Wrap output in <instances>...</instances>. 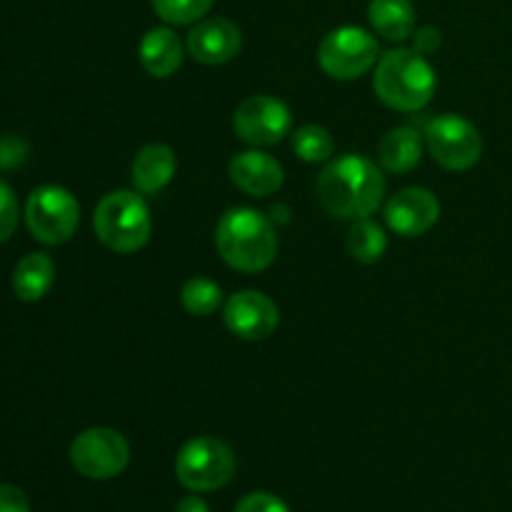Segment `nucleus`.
<instances>
[{"label": "nucleus", "mask_w": 512, "mask_h": 512, "mask_svg": "<svg viewBox=\"0 0 512 512\" xmlns=\"http://www.w3.org/2000/svg\"><path fill=\"white\" fill-rule=\"evenodd\" d=\"M233 512H290V508L278 495L255 490V493H248L245 498H240V503L235 505Z\"/></svg>", "instance_id": "nucleus-25"}, {"label": "nucleus", "mask_w": 512, "mask_h": 512, "mask_svg": "<svg viewBox=\"0 0 512 512\" xmlns=\"http://www.w3.org/2000/svg\"><path fill=\"white\" fill-rule=\"evenodd\" d=\"M93 228L100 243L113 253L130 255L145 248L153 233L150 208L138 190H113L95 205Z\"/></svg>", "instance_id": "nucleus-4"}, {"label": "nucleus", "mask_w": 512, "mask_h": 512, "mask_svg": "<svg viewBox=\"0 0 512 512\" xmlns=\"http://www.w3.org/2000/svg\"><path fill=\"white\" fill-rule=\"evenodd\" d=\"M0 512H30V500L18 485L0 483Z\"/></svg>", "instance_id": "nucleus-27"}, {"label": "nucleus", "mask_w": 512, "mask_h": 512, "mask_svg": "<svg viewBox=\"0 0 512 512\" xmlns=\"http://www.w3.org/2000/svg\"><path fill=\"white\" fill-rule=\"evenodd\" d=\"M378 158L388 173H410L423 158V135L413 125H398L380 140Z\"/></svg>", "instance_id": "nucleus-17"}, {"label": "nucleus", "mask_w": 512, "mask_h": 512, "mask_svg": "<svg viewBox=\"0 0 512 512\" xmlns=\"http://www.w3.org/2000/svg\"><path fill=\"white\" fill-rule=\"evenodd\" d=\"M388 250V235L375 220H353L348 230V253L363 265L378 263Z\"/></svg>", "instance_id": "nucleus-20"}, {"label": "nucleus", "mask_w": 512, "mask_h": 512, "mask_svg": "<svg viewBox=\"0 0 512 512\" xmlns=\"http://www.w3.org/2000/svg\"><path fill=\"white\" fill-rule=\"evenodd\" d=\"M28 160V143L15 135H5L0 138V168L3 170H13L20 168V165Z\"/></svg>", "instance_id": "nucleus-26"}, {"label": "nucleus", "mask_w": 512, "mask_h": 512, "mask_svg": "<svg viewBox=\"0 0 512 512\" xmlns=\"http://www.w3.org/2000/svg\"><path fill=\"white\" fill-rule=\"evenodd\" d=\"M215 248L233 270L263 273L278 258V233L260 210L230 208L215 225Z\"/></svg>", "instance_id": "nucleus-2"}, {"label": "nucleus", "mask_w": 512, "mask_h": 512, "mask_svg": "<svg viewBox=\"0 0 512 512\" xmlns=\"http://www.w3.org/2000/svg\"><path fill=\"white\" fill-rule=\"evenodd\" d=\"M70 463L88 480H113L130 465V445L118 430L88 428L70 443Z\"/></svg>", "instance_id": "nucleus-9"}, {"label": "nucleus", "mask_w": 512, "mask_h": 512, "mask_svg": "<svg viewBox=\"0 0 512 512\" xmlns=\"http://www.w3.org/2000/svg\"><path fill=\"white\" fill-rule=\"evenodd\" d=\"M175 512H210V508H208V503L200 498V493H195V495H188V498L180 500V503L175 505Z\"/></svg>", "instance_id": "nucleus-29"}, {"label": "nucleus", "mask_w": 512, "mask_h": 512, "mask_svg": "<svg viewBox=\"0 0 512 512\" xmlns=\"http://www.w3.org/2000/svg\"><path fill=\"white\" fill-rule=\"evenodd\" d=\"M440 200L428 188H403L385 205V220L390 230L403 238H420L430 233L440 220Z\"/></svg>", "instance_id": "nucleus-12"}, {"label": "nucleus", "mask_w": 512, "mask_h": 512, "mask_svg": "<svg viewBox=\"0 0 512 512\" xmlns=\"http://www.w3.org/2000/svg\"><path fill=\"white\" fill-rule=\"evenodd\" d=\"M290 138H293L295 155L305 163H325L333 158L335 140L323 125H300L298 130L290 133Z\"/></svg>", "instance_id": "nucleus-21"}, {"label": "nucleus", "mask_w": 512, "mask_h": 512, "mask_svg": "<svg viewBox=\"0 0 512 512\" xmlns=\"http://www.w3.org/2000/svg\"><path fill=\"white\" fill-rule=\"evenodd\" d=\"M243 48V35L228 18H203L188 33L190 58L203 65H225Z\"/></svg>", "instance_id": "nucleus-13"}, {"label": "nucleus", "mask_w": 512, "mask_h": 512, "mask_svg": "<svg viewBox=\"0 0 512 512\" xmlns=\"http://www.w3.org/2000/svg\"><path fill=\"white\" fill-rule=\"evenodd\" d=\"M380 45L373 33L358 25L330 30L318 48V63L333 80H358L378 65Z\"/></svg>", "instance_id": "nucleus-7"}, {"label": "nucleus", "mask_w": 512, "mask_h": 512, "mask_svg": "<svg viewBox=\"0 0 512 512\" xmlns=\"http://www.w3.org/2000/svg\"><path fill=\"white\" fill-rule=\"evenodd\" d=\"M425 145L438 165L453 173H463L483 158V135L463 115H435L425 125Z\"/></svg>", "instance_id": "nucleus-8"}, {"label": "nucleus", "mask_w": 512, "mask_h": 512, "mask_svg": "<svg viewBox=\"0 0 512 512\" xmlns=\"http://www.w3.org/2000/svg\"><path fill=\"white\" fill-rule=\"evenodd\" d=\"M238 460L225 440L200 435L175 455V478L190 493H215L233 480Z\"/></svg>", "instance_id": "nucleus-5"}, {"label": "nucleus", "mask_w": 512, "mask_h": 512, "mask_svg": "<svg viewBox=\"0 0 512 512\" xmlns=\"http://www.w3.org/2000/svg\"><path fill=\"white\" fill-rule=\"evenodd\" d=\"M150 5L168 25H190L208 15L213 0H150Z\"/></svg>", "instance_id": "nucleus-23"}, {"label": "nucleus", "mask_w": 512, "mask_h": 512, "mask_svg": "<svg viewBox=\"0 0 512 512\" xmlns=\"http://www.w3.org/2000/svg\"><path fill=\"white\" fill-rule=\"evenodd\" d=\"M385 198V175L365 155L330 160L318 175V200L338 220L370 218Z\"/></svg>", "instance_id": "nucleus-1"}, {"label": "nucleus", "mask_w": 512, "mask_h": 512, "mask_svg": "<svg viewBox=\"0 0 512 512\" xmlns=\"http://www.w3.org/2000/svg\"><path fill=\"white\" fill-rule=\"evenodd\" d=\"M228 175L230 180H233L235 188L253 195V198H268V195H275L283 188L285 180V170L283 165L278 163V158H273V155L263 153V150L258 148L235 153L228 165Z\"/></svg>", "instance_id": "nucleus-14"}, {"label": "nucleus", "mask_w": 512, "mask_h": 512, "mask_svg": "<svg viewBox=\"0 0 512 512\" xmlns=\"http://www.w3.org/2000/svg\"><path fill=\"white\" fill-rule=\"evenodd\" d=\"M233 130L253 148H270L293 133V113L273 95H250L235 110Z\"/></svg>", "instance_id": "nucleus-10"}, {"label": "nucleus", "mask_w": 512, "mask_h": 512, "mask_svg": "<svg viewBox=\"0 0 512 512\" xmlns=\"http://www.w3.org/2000/svg\"><path fill=\"white\" fill-rule=\"evenodd\" d=\"M435 68L425 55L410 48H395L380 55L375 65L373 88L380 103L400 113H418L433 100Z\"/></svg>", "instance_id": "nucleus-3"}, {"label": "nucleus", "mask_w": 512, "mask_h": 512, "mask_svg": "<svg viewBox=\"0 0 512 512\" xmlns=\"http://www.w3.org/2000/svg\"><path fill=\"white\" fill-rule=\"evenodd\" d=\"M138 58L145 73L158 80H165L178 73L180 65H183V43H180L178 33L168 28V25L150 28L143 35V40H140Z\"/></svg>", "instance_id": "nucleus-15"}, {"label": "nucleus", "mask_w": 512, "mask_h": 512, "mask_svg": "<svg viewBox=\"0 0 512 512\" xmlns=\"http://www.w3.org/2000/svg\"><path fill=\"white\" fill-rule=\"evenodd\" d=\"M55 283V263L48 253H28L13 270V293L23 303H38Z\"/></svg>", "instance_id": "nucleus-19"}, {"label": "nucleus", "mask_w": 512, "mask_h": 512, "mask_svg": "<svg viewBox=\"0 0 512 512\" xmlns=\"http://www.w3.org/2000/svg\"><path fill=\"white\" fill-rule=\"evenodd\" d=\"M440 43H443V38H440V30L433 28V25H423V28H418L413 33V50H418L420 55H433L438 53Z\"/></svg>", "instance_id": "nucleus-28"}, {"label": "nucleus", "mask_w": 512, "mask_h": 512, "mask_svg": "<svg viewBox=\"0 0 512 512\" xmlns=\"http://www.w3.org/2000/svg\"><path fill=\"white\" fill-rule=\"evenodd\" d=\"M183 308L195 318H208L223 305V288L210 278H190L180 290Z\"/></svg>", "instance_id": "nucleus-22"}, {"label": "nucleus", "mask_w": 512, "mask_h": 512, "mask_svg": "<svg viewBox=\"0 0 512 512\" xmlns=\"http://www.w3.org/2000/svg\"><path fill=\"white\" fill-rule=\"evenodd\" d=\"M18 218H20V208H18V198H15L13 188H10L5 180H0V243L10 238L18 228Z\"/></svg>", "instance_id": "nucleus-24"}, {"label": "nucleus", "mask_w": 512, "mask_h": 512, "mask_svg": "<svg viewBox=\"0 0 512 512\" xmlns=\"http://www.w3.org/2000/svg\"><path fill=\"white\" fill-rule=\"evenodd\" d=\"M223 320L233 335L240 340H268L280 325V310L270 295L260 290H240L233 293L223 305Z\"/></svg>", "instance_id": "nucleus-11"}, {"label": "nucleus", "mask_w": 512, "mask_h": 512, "mask_svg": "<svg viewBox=\"0 0 512 512\" xmlns=\"http://www.w3.org/2000/svg\"><path fill=\"white\" fill-rule=\"evenodd\" d=\"M25 225L43 245H63L80 225V205L63 185H40L25 203Z\"/></svg>", "instance_id": "nucleus-6"}, {"label": "nucleus", "mask_w": 512, "mask_h": 512, "mask_svg": "<svg viewBox=\"0 0 512 512\" xmlns=\"http://www.w3.org/2000/svg\"><path fill=\"white\" fill-rule=\"evenodd\" d=\"M175 170H178V158L175 150L165 143H150L138 150L133 160V185L140 195H155L170 185Z\"/></svg>", "instance_id": "nucleus-16"}, {"label": "nucleus", "mask_w": 512, "mask_h": 512, "mask_svg": "<svg viewBox=\"0 0 512 512\" xmlns=\"http://www.w3.org/2000/svg\"><path fill=\"white\" fill-rule=\"evenodd\" d=\"M368 18L375 33L390 43H403L415 33L413 0H370Z\"/></svg>", "instance_id": "nucleus-18"}]
</instances>
